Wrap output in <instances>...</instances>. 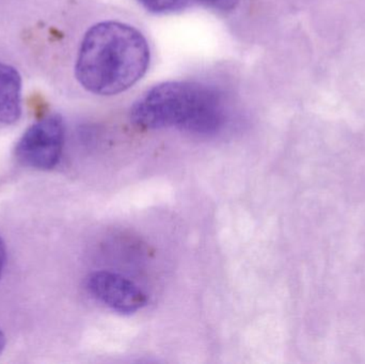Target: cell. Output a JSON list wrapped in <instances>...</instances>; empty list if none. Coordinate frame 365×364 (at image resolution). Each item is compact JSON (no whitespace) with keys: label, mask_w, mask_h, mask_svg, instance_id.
<instances>
[{"label":"cell","mask_w":365,"mask_h":364,"mask_svg":"<svg viewBox=\"0 0 365 364\" xmlns=\"http://www.w3.org/2000/svg\"><path fill=\"white\" fill-rule=\"evenodd\" d=\"M149 64V44L138 29L120 21H102L83 36L75 75L87 91L115 95L136 85Z\"/></svg>","instance_id":"6da1fadb"},{"label":"cell","mask_w":365,"mask_h":364,"mask_svg":"<svg viewBox=\"0 0 365 364\" xmlns=\"http://www.w3.org/2000/svg\"><path fill=\"white\" fill-rule=\"evenodd\" d=\"M225 121V96L197 81H168L148 90L130 109L141 130L175 128L193 134L218 132Z\"/></svg>","instance_id":"7a4b0ae2"},{"label":"cell","mask_w":365,"mask_h":364,"mask_svg":"<svg viewBox=\"0 0 365 364\" xmlns=\"http://www.w3.org/2000/svg\"><path fill=\"white\" fill-rule=\"evenodd\" d=\"M66 139L61 115H46L27 128L15 145L17 162L36 170H51L59 164Z\"/></svg>","instance_id":"3957f363"},{"label":"cell","mask_w":365,"mask_h":364,"mask_svg":"<svg viewBox=\"0 0 365 364\" xmlns=\"http://www.w3.org/2000/svg\"><path fill=\"white\" fill-rule=\"evenodd\" d=\"M86 288L96 301L120 314L136 313L148 303L147 295L136 284L110 271L90 274Z\"/></svg>","instance_id":"277c9868"},{"label":"cell","mask_w":365,"mask_h":364,"mask_svg":"<svg viewBox=\"0 0 365 364\" xmlns=\"http://www.w3.org/2000/svg\"><path fill=\"white\" fill-rule=\"evenodd\" d=\"M23 80L16 68L0 61V126L19 121L21 115Z\"/></svg>","instance_id":"5b68a950"},{"label":"cell","mask_w":365,"mask_h":364,"mask_svg":"<svg viewBox=\"0 0 365 364\" xmlns=\"http://www.w3.org/2000/svg\"><path fill=\"white\" fill-rule=\"evenodd\" d=\"M148 11L156 14H168V13L181 11L188 4L189 0H138Z\"/></svg>","instance_id":"8992f818"},{"label":"cell","mask_w":365,"mask_h":364,"mask_svg":"<svg viewBox=\"0 0 365 364\" xmlns=\"http://www.w3.org/2000/svg\"><path fill=\"white\" fill-rule=\"evenodd\" d=\"M199 1L210 8L215 9V10L227 12V11L233 10L237 6L240 0H199Z\"/></svg>","instance_id":"52a82bcc"},{"label":"cell","mask_w":365,"mask_h":364,"mask_svg":"<svg viewBox=\"0 0 365 364\" xmlns=\"http://www.w3.org/2000/svg\"><path fill=\"white\" fill-rule=\"evenodd\" d=\"M6 246H4V241L0 236V279H1L2 274H4V265H6Z\"/></svg>","instance_id":"ba28073f"},{"label":"cell","mask_w":365,"mask_h":364,"mask_svg":"<svg viewBox=\"0 0 365 364\" xmlns=\"http://www.w3.org/2000/svg\"><path fill=\"white\" fill-rule=\"evenodd\" d=\"M6 336H4V331L0 329V355H1L2 352H4V348H6Z\"/></svg>","instance_id":"9c48e42d"}]
</instances>
